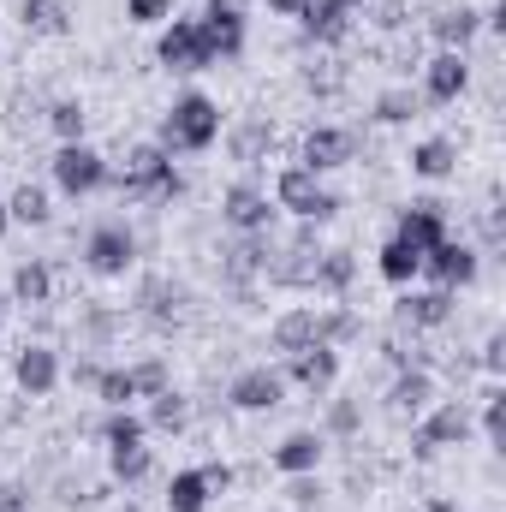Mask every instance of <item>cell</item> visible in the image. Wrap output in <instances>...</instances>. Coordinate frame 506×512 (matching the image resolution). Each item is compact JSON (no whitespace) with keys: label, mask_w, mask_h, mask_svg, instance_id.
<instances>
[{"label":"cell","mask_w":506,"mask_h":512,"mask_svg":"<svg viewBox=\"0 0 506 512\" xmlns=\"http://www.w3.org/2000/svg\"><path fill=\"white\" fill-rule=\"evenodd\" d=\"M108 185H114L126 203H161V197L179 191V173H173V155H167L161 143H137L126 155V167L108 173Z\"/></svg>","instance_id":"obj_1"},{"label":"cell","mask_w":506,"mask_h":512,"mask_svg":"<svg viewBox=\"0 0 506 512\" xmlns=\"http://www.w3.org/2000/svg\"><path fill=\"white\" fill-rule=\"evenodd\" d=\"M221 137V108L203 96V90H185L173 108H167V120H161V149L167 155H197V149H209Z\"/></svg>","instance_id":"obj_2"},{"label":"cell","mask_w":506,"mask_h":512,"mask_svg":"<svg viewBox=\"0 0 506 512\" xmlns=\"http://www.w3.org/2000/svg\"><path fill=\"white\" fill-rule=\"evenodd\" d=\"M274 209H286V215H298V221H334V209H340V197L316 179V173H304V167H286L280 179H274Z\"/></svg>","instance_id":"obj_3"},{"label":"cell","mask_w":506,"mask_h":512,"mask_svg":"<svg viewBox=\"0 0 506 512\" xmlns=\"http://www.w3.org/2000/svg\"><path fill=\"white\" fill-rule=\"evenodd\" d=\"M155 60L173 66V72H209V66H215V54H209L197 18H167V30L155 36Z\"/></svg>","instance_id":"obj_4"},{"label":"cell","mask_w":506,"mask_h":512,"mask_svg":"<svg viewBox=\"0 0 506 512\" xmlns=\"http://www.w3.org/2000/svg\"><path fill=\"white\" fill-rule=\"evenodd\" d=\"M131 262H137V239H131V227H120V221H102V227L84 239V268L102 274V280L131 274Z\"/></svg>","instance_id":"obj_5"},{"label":"cell","mask_w":506,"mask_h":512,"mask_svg":"<svg viewBox=\"0 0 506 512\" xmlns=\"http://www.w3.org/2000/svg\"><path fill=\"white\" fill-rule=\"evenodd\" d=\"M108 173H114V167H108L90 143H60V155H54V185H60L66 197H90V191H102Z\"/></svg>","instance_id":"obj_6"},{"label":"cell","mask_w":506,"mask_h":512,"mask_svg":"<svg viewBox=\"0 0 506 512\" xmlns=\"http://www.w3.org/2000/svg\"><path fill=\"white\" fill-rule=\"evenodd\" d=\"M471 441V411L465 405H435L417 429H411V453L417 459H435L441 447H465Z\"/></svg>","instance_id":"obj_7"},{"label":"cell","mask_w":506,"mask_h":512,"mask_svg":"<svg viewBox=\"0 0 506 512\" xmlns=\"http://www.w3.org/2000/svg\"><path fill=\"white\" fill-rule=\"evenodd\" d=\"M423 274H429L441 292H459V286H471V280L483 274V256L471 251L465 239H441L435 251H423Z\"/></svg>","instance_id":"obj_8"},{"label":"cell","mask_w":506,"mask_h":512,"mask_svg":"<svg viewBox=\"0 0 506 512\" xmlns=\"http://www.w3.org/2000/svg\"><path fill=\"white\" fill-rule=\"evenodd\" d=\"M352 155H358V137H352L346 126H316L310 137H304V149H298V167L322 179V173H334V167H346Z\"/></svg>","instance_id":"obj_9"},{"label":"cell","mask_w":506,"mask_h":512,"mask_svg":"<svg viewBox=\"0 0 506 512\" xmlns=\"http://www.w3.org/2000/svg\"><path fill=\"white\" fill-rule=\"evenodd\" d=\"M203 24V42L215 60H239L245 54V18H239V0H209V12L197 18Z\"/></svg>","instance_id":"obj_10"},{"label":"cell","mask_w":506,"mask_h":512,"mask_svg":"<svg viewBox=\"0 0 506 512\" xmlns=\"http://www.w3.org/2000/svg\"><path fill=\"white\" fill-rule=\"evenodd\" d=\"M280 376H286V382H298L304 393H328V387L340 382V352L316 340V346H304V352H292Z\"/></svg>","instance_id":"obj_11"},{"label":"cell","mask_w":506,"mask_h":512,"mask_svg":"<svg viewBox=\"0 0 506 512\" xmlns=\"http://www.w3.org/2000/svg\"><path fill=\"white\" fill-rule=\"evenodd\" d=\"M227 399H233V411H274V405L286 399V376H280V370H268V364L239 370L233 387H227Z\"/></svg>","instance_id":"obj_12"},{"label":"cell","mask_w":506,"mask_h":512,"mask_svg":"<svg viewBox=\"0 0 506 512\" xmlns=\"http://www.w3.org/2000/svg\"><path fill=\"white\" fill-rule=\"evenodd\" d=\"M465 90H471V60L453 54V48H441V54L423 66V96H429V102H459Z\"/></svg>","instance_id":"obj_13"},{"label":"cell","mask_w":506,"mask_h":512,"mask_svg":"<svg viewBox=\"0 0 506 512\" xmlns=\"http://www.w3.org/2000/svg\"><path fill=\"white\" fill-rule=\"evenodd\" d=\"M12 382L24 387L30 399H48V393L60 387V352H54V346H24V352L12 358Z\"/></svg>","instance_id":"obj_14"},{"label":"cell","mask_w":506,"mask_h":512,"mask_svg":"<svg viewBox=\"0 0 506 512\" xmlns=\"http://www.w3.org/2000/svg\"><path fill=\"white\" fill-rule=\"evenodd\" d=\"M221 221H227L233 233H268L274 203H268V191H256V185H233V191L221 197Z\"/></svg>","instance_id":"obj_15"},{"label":"cell","mask_w":506,"mask_h":512,"mask_svg":"<svg viewBox=\"0 0 506 512\" xmlns=\"http://www.w3.org/2000/svg\"><path fill=\"white\" fill-rule=\"evenodd\" d=\"M393 239H405V245H417V251H435V245L447 239V209H441V203H405Z\"/></svg>","instance_id":"obj_16"},{"label":"cell","mask_w":506,"mask_h":512,"mask_svg":"<svg viewBox=\"0 0 506 512\" xmlns=\"http://www.w3.org/2000/svg\"><path fill=\"white\" fill-rule=\"evenodd\" d=\"M429 30H435V42H441V48L465 54V48L477 42V30H483V12H477V6H441V12L429 18Z\"/></svg>","instance_id":"obj_17"},{"label":"cell","mask_w":506,"mask_h":512,"mask_svg":"<svg viewBox=\"0 0 506 512\" xmlns=\"http://www.w3.org/2000/svg\"><path fill=\"white\" fill-rule=\"evenodd\" d=\"M387 405H393V417H423V411L435 405V376L405 364V370L393 376V393H387Z\"/></svg>","instance_id":"obj_18"},{"label":"cell","mask_w":506,"mask_h":512,"mask_svg":"<svg viewBox=\"0 0 506 512\" xmlns=\"http://www.w3.org/2000/svg\"><path fill=\"white\" fill-rule=\"evenodd\" d=\"M322 453H328V447H322V435H316V429H292V435L274 447V471L304 477V471H316V465H322Z\"/></svg>","instance_id":"obj_19"},{"label":"cell","mask_w":506,"mask_h":512,"mask_svg":"<svg viewBox=\"0 0 506 512\" xmlns=\"http://www.w3.org/2000/svg\"><path fill=\"white\" fill-rule=\"evenodd\" d=\"M447 316H453V292H441V286L399 298V322H405V328H441Z\"/></svg>","instance_id":"obj_20"},{"label":"cell","mask_w":506,"mask_h":512,"mask_svg":"<svg viewBox=\"0 0 506 512\" xmlns=\"http://www.w3.org/2000/svg\"><path fill=\"white\" fill-rule=\"evenodd\" d=\"M298 30H304L310 42H346L352 12H346V6H334V0H310V6L298 12Z\"/></svg>","instance_id":"obj_21"},{"label":"cell","mask_w":506,"mask_h":512,"mask_svg":"<svg viewBox=\"0 0 506 512\" xmlns=\"http://www.w3.org/2000/svg\"><path fill=\"white\" fill-rule=\"evenodd\" d=\"M453 167H459V143L453 137H423L411 149V173L417 179H453Z\"/></svg>","instance_id":"obj_22"},{"label":"cell","mask_w":506,"mask_h":512,"mask_svg":"<svg viewBox=\"0 0 506 512\" xmlns=\"http://www.w3.org/2000/svg\"><path fill=\"white\" fill-rule=\"evenodd\" d=\"M268 346H274L280 358H292V352L316 346V310H286V316L268 328Z\"/></svg>","instance_id":"obj_23"},{"label":"cell","mask_w":506,"mask_h":512,"mask_svg":"<svg viewBox=\"0 0 506 512\" xmlns=\"http://www.w3.org/2000/svg\"><path fill=\"white\" fill-rule=\"evenodd\" d=\"M48 298H54L48 262H42V256H24V262L12 268V304H48Z\"/></svg>","instance_id":"obj_24"},{"label":"cell","mask_w":506,"mask_h":512,"mask_svg":"<svg viewBox=\"0 0 506 512\" xmlns=\"http://www.w3.org/2000/svg\"><path fill=\"white\" fill-rule=\"evenodd\" d=\"M376 268H381V280L387 286H411L417 274H423V251L417 245H405V239H387L376 256Z\"/></svg>","instance_id":"obj_25"},{"label":"cell","mask_w":506,"mask_h":512,"mask_svg":"<svg viewBox=\"0 0 506 512\" xmlns=\"http://www.w3.org/2000/svg\"><path fill=\"white\" fill-rule=\"evenodd\" d=\"M227 262H221V268H227V274H233V280H251V274H268V239H262V233H239V245H227Z\"/></svg>","instance_id":"obj_26"},{"label":"cell","mask_w":506,"mask_h":512,"mask_svg":"<svg viewBox=\"0 0 506 512\" xmlns=\"http://www.w3.org/2000/svg\"><path fill=\"white\" fill-rule=\"evenodd\" d=\"M209 477L191 465V471H173V483H167V512H209Z\"/></svg>","instance_id":"obj_27"},{"label":"cell","mask_w":506,"mask_h":512,"mask_svg":"<svg viewBox=\"0 0 506 512\" xmlns=\"http://www.w3.org/2000/svg\"><path fill=\"white\" fill-rule=\"evenodd\" d=\"M18 12H24V30H36V36H66L72 30L66 0H18Z\"/></svg>","instance_id":"obj_28"},{"label":"cell","mask_w":506,"mask_h":512,"mask_svg":"<svg viewBox=\"0 0 506 512\" xmlns=\"http://www.w3.org/2000/svg\"><path fill=\"white\" fill-rule=\"evenodd\" d=\"M268 149H274V126H262V120H245V126L227 131V155H233V161H245V167H256Z\"/></svg>","instance_id":"obj_29"},{"label":"cell","mask_w":506,"mask_h":512,"mask_svg":"<svg viewBox=\"0 0 506 512\" xmlns=\"http://www.w3.org/2000/svg\"><path fill=\"white\" fill-rule=\"evenodd\" d=\"M6 215H12L18 227H48V221H54V203H48L42 185H18V191L6 197Z\"/></svg>","instance_id":"obj_30"},{"label":"cell","mask_w":506,"mask_h":512,"mask_svg":"<svg viewBox=\"0 0 506 512\" xmlns=\"http://www.w3.org/2000/svg\"><path fill=\"white\" fill-rule=\"evenodd\" d=\"M108 471H114V483H143L155 471V453L143 441L137 447H108Z\"/></svg>","instance_id":"obj_31"},{"label":"cell","mask_w":506,"mask_h":512,"mask_svg":"<svg viewBox=\"0 0 506 512\" xmlns=\"http://www.w3.org/2000/svg\"><path fill=\"white\" fill-rule=\"evenodd\" d=\"M352 274H358L352 251H322V256H316V280H310V286H322V292H346V286H352Z\"/></svg>","instance_id":"obj_32"},{"label":"cell","mask_w":506,"mask_h":512,"mask_svg":"<svg viewBox=\"0 0 506 512\" xmlns=\"http://www.w3.org/2000/svg\"><path fill=\"white\" fill-rule=\"evenodd\" d=\"M137 304H143V316L149 322H173L179 316V286H167V280H143V292H137Z\"/></svg>","instance_id":"obj_33"},{"label":"cell","mask_w":506,"mask_h":512,"mask_svg":"<svg viewBox=\"0 0 506 512\" xmlns=\"http://www.w3.org/2000/svg\"><path fill=\"white\" fill-rule=\"evenodd\" d=\"M48 126H54L60 143H84L90 114H84V102H78V96H66V102H54V108H48Z\"/></svg>","instance_id":"obj_34"},{"label":"cell","mask_w":506,"mask_h":512,"mask_svg":"<svg viewBox=\"0 0 506 512\" xmlns=\"http://www.w3.org/2000/svg\"><path fill=\"white\" fill-rule=\"evenodd\" d=\"M143 435H149V423H143V417H137L131 405L108 411V423H102V441H108V447H137Z\"/></svg>","instance_id":"obj_35"},{"label":"cell","mask_w":506,"mask_h":512,"mask_svg":"<svg viewBox=\"0 0 506 512\" xmlns=\"http://www.w3.org/2000/svg\"><path fill=\"white\" fill-rule=\"evenodd\" d=\"M358 334H364V322H358L352 310H328V316H316V340L334 346V352H340V340H358Z\"/></svg>","instance_id":"obj_36"},{"label":"cell","mask_w":506,"mask_h":512,"mask_svg":"<svg viewBox=\"0 0 506 512\" xmlns=\"http://www.w3.org/2000/svg\"><path fill=\"white\" fill-rule=\"evenodd\" d=\"M185 417H191L185 393H173V387H167V393H155V399H149V417H143V423H155V429H185Z\"/></svg>","instance_id":"obj_37"},{"label":"cell","mask_w":506,"mask_h":512,"mask_svg":"<svg viewBox=\"0 0 506 512\" xmlns=\"http://www.w3.org/2000/svg\"><path fill=\"white\" fill-rule=\"evenodd\" d=\"M96 399H102L108 411L131 405V399H137V382H131V370H102V376H96Z\"/></svg>","instance_id":"obj_38"},{"label":"cell","mask_w":506,"mask_h":512,"mask_svg":"<svg viewBox=\"0 0 506 512\" xmlns=\"http://www.w3.org/2000/svg\"><path fill=\"white\" fill-rule=\"evenodd\" d=\"M411 114H417V96H411V90H381L376 96V120L381 126H405Z\"/></svg>","instance_id":"obj_39"},{"label":"cell","mask_w":506,"mask_h":512,"mask_svg":"<svg viewBox=\"0 0 506 512\" xmlns=\"http://www.w3.org/2000/svg\"><path fill=\"white\" fill-rule=\"evenodd\" d=\"M131 382H137V399H155V393L173 387V376H167L161 358H143V364H131Z\"/></svg>","instance_id":"obj_40"},{"label":"cell","mask_w":506,"mask_h":512,"mask_svg":"<svg viewBox=\"0 0 506 512\" xmlns=\"http://www.w3.org/2000/svg\"><path fill=\"white\" fill-rule=\"evenodd\" d=\"M286 495H292V507H298V512H316V507H322V483H316V471L292 477V489H286Z\"/></svg>","instance_id":"obj_41"},{"label":"cell","mask_w":506,"mask_h":512,"mask_svg":"<svg viewBox=\"0 0 506 512\" xmlns=\"http://www.w3.org/2000/svg\"><path fill=\"white\" fill-rule=\"evenodd\" d=\"M126 18L131 24H161V18H173V0H126Z\"/></svg>","instance_id":"obj_42"},{"label":"cell","mask_w":506,"mask_h":512,"mask_svg":"<svg viewBox=\"0 0 506 512\" xmlns=\"http://www.w3.org/2000/svg\"><path fill=\"white\" fill-rule=\"evenodd\" d=\"M501 417H506V405H501V393L489 387V393H483V435H489L495 447H501Z\"/></svg>","instance_id":"obj_43"},{"label":"cell","mask_w":506,"mask_h":512,"mask_svg":"<svg viewBox=\"0 0 506 512\" xmlns=\"http://www.w3.org/2000/svg\"><path fill=\"white\" fill-rule=\"evenodd\" d=\"M358 423H364V417H358V405H352V399H340V405L328 411V429H334V435H352Z\"/></svg>","instance_id":"obj_44"},{"label":"cell","mask_w":506,"mask_h":512,"mask_svg":"<svg viewBox=\"0 0 506 512\" xmlns=\"http://www.w3.org/2000/svg\"><path fill=\"white\" fill-rule=\"evenodd\" d=\"M483 370H489V376H501V370H506V340H501V334H489V340H483Z\"/></svg>","instance_id":"obj_45"},{"label":"cell","mask_w":506,"mask_h":512,"mask_svg":"<svg viewBox=\"0 0 506 512\" xmlns=\"http://www.w3.org/2000/svg\"><path fill=\"white\" fill-rule=\"evenodd\" d=\"M203 477H209V489H227L233 483V465H221V459H209V465H197Z\"/></svg>","instance_id":"obj_46"},{"label":"cell","mask_w":506,"mask_h":512,"mask_svg":"<svg viewBox=\"0 0 506 512\" xmlns=\"http://www.w3.org/2000/svg\"><path fill=\"white\" fill-rule=\"evenodd\" d=\"M262 6H268V12H280V18H298L310 0H262Z\"/></svg>","instance_id":"obj_47"},{"label":"cell","mask_w":506,"mask_h":512,"mask_svg":"<svg viewBox=\"0 0 506 512\" xmlns=\"http://www.w3.org/2000/svg\"><path fill=\"white\" fill-rule=\"evenodd\" d=\"M423 512H459V507H453V501H429Z\"/></svg>","instance_id":"obj_48"},{"label":"cell","mask_w":506,"mask_h":512,"mask_svg":"<svg viewBox=\"0 0 506 512\" xmlns=\"http://www.w3.org/2000/svg\"><path fill=\"white\" fill-rule=\"evenodd\" d=\"M6 227H12V215H6V203H0V239H6Z\"/></svg>","instance_id":"obj_49"},{"label":"cell","mask_w":506,"mask_h":512,"mask_svg":"<svg viewBox=\"0 0 506 512\" xmlns=\"http://www.w3.org/2000/svg\"><path fill=\"white\" fill-rule=\"evenodd\" d=\"M334 6H346V12H358V6H364V0H334Z\"/></svg>","instance_id":"obj_50"},{"label":"cell","mask_w":506,"mask_h":512,"mask_svg":"<svg viewBox=\"0 0 506 512\" xmlns=\"http://www.w3.org/2000/svg\"><path fill=\"white\" fill-rule=\"evenodd\" d=\"M0 322H6V298H0Z\"/></svg>","instance_id":"obj_51"}]
</instances>
